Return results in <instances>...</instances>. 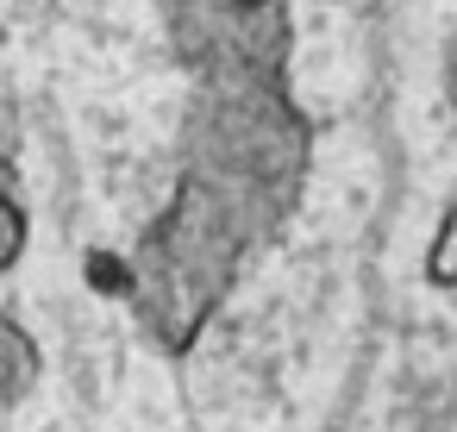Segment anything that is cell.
<instances>
[{"label": "cell", "mask_w": 457, "mask_h": 432, "mask_svg": "<svg viewBox=\"0 0 457 432\" xmlns=\"http://www.w3.org/2000/svg\"><path fill=\"white\" fill-rule=\"evenodd\" d=\"M38 370H45V357H38V338L0 307V413L7 407H20L32 388H38Z\"/></svg>", "instance_id": "1"}, {"label": "cell", "mask_w": 457, "mask_h": 432, "mask_svg": "<svg viewBox=\"0 0 457 432\" xmlns=\"http://www.w3.org/2000/svg\"><path fill=\"white\" fill-rule=\"evenodd\" d=\"M82 270H88V288H95V295H113V301L132 295V263H126L120 251H101V245H95V251L82 257Z\"/></svg>", "instance_id": "2"}, {"label": "cell", "mask_w": 457, "mask_h": 432, "mask_svg": "<svg viewBox=\"0 0 457 432\" xmlns=\"http://www.w3.org/2000/svg\"><path fill=\"white\" fill-rule=\"evenodd\" d=\"M26 238H32V226H26L20 195H13V201H0V276H7V270L26 257Z\"/></svg>", "instance_id": "3"}, {"label": "cell", "mask_w": 457, "mask_h": 432, "mask_svg": "<svg viewBox=\"0 0 457 432\" xmlns=\"http://www.w3.org/2000/svg\"><path fill=\"white\" fill-rule=\"evenodd\" d=\"M451 251H457V220L445 213V220H438V232H432V251H426V282H432V288H451V282H457Z\"/></svg>", "instance_id": "4"}, {"label": "cell", "mask_w": 457, "mask_h": 432, "mask_svg": "<svg viewBox=\"0 0 457 432\" xmlns=\"http://www.w3.org/2000/svg\"><path fill=\"white\" fill-rule=\"evenodd\" d=\"M20 195V170H13V157L0 151V201H13Z\"/></svg>", "instance_id": "5"}]
</instances>
